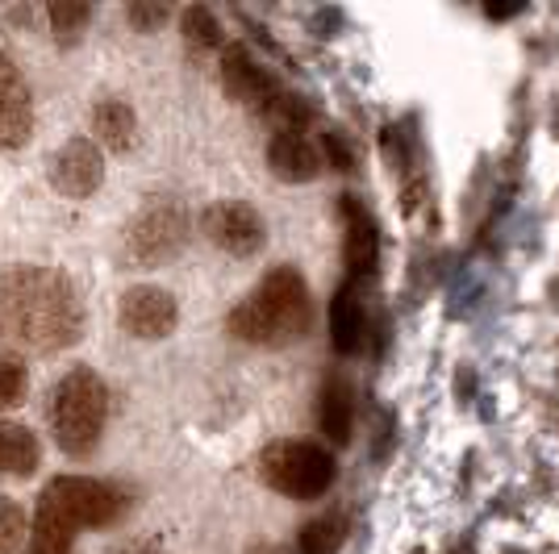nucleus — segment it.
<instances>
[{
  "label": "nucleus",
  "instance_id": "nucleus-23",
  "mask_svg": "<svg viewBox=\"0 0 559 554\" xmlns=\"http://www.w3.org/2000/svg\"><path fill=\"white\" fill-rule=\"evenodd\" d=\"M25 542V513L17 501L0 496V554H17Z\"/></svg>",
  "mask_w": 559,
  "mask_h": 554
},
{
  "label": "nucleus",
  "instance_id": "nucleus-5",
  "mask_svg": "<svg viewBox=\"0 0 559 554\" xmlns=\"http://www.w3.org/2000/svg\"><path fill=\"white\" fill-rule=\"evenodd\" d=\"M259 475L263 484L293 496V501H318L334 484V455L318 442L280 438L259 455Z\"/></svg>",
  "mask_w": 559,
  "mask_h": 554
},
{
  "label": "nucleus",
  "instance_id": "nucleus-10",
  "mask_svg": "<svg viewBox=\"0 0 559 554\" xmlns=\"http://www.w3.org/2000/svg\"><path fill=\"white\" fill-rule=\"evenodd\" d=\"M34 134V100L13 55L0 50V146H22Z\"/></svg>",
  "mask_w": 559,
  "mask_h": 554
},
{
  "label": "nucleus",
  "instance_id": "nucleus-26",
  "mask_svg": "<svg viewBox=\"0 0 559 554\" xmlns=\"http://www.w3.org/2000/svg\"><path fill=\"white\" fill-rule=\"evenodd\" d=\"M259 554H297V551H288V546H267V551H259Z\"/></svg>",
  "mask_w": 559,
  "mask_h": 554
},
{
  "label": "nucleus",
  "instance_id": "nucleus-12",
  "mask_svg": "<svg viewBox=\"0 0 559 554\" xmlns=\"http://www.w3.org/2000/svg\"><path fill=\"white\" fill-rule=\"evenodd\" d=\"M267 167L276 171L284 184H309L322 171L318 146L305 138L301 130H276L267 138Z\"/></svg>",
  "mask_w": 559,
  "mask_h": 554
},
{
  "label": "nucleus",
  "instance_id": "nucleus-22",
  "mask_svg": "<svg viewBox=\"0 0 559 554\" xmlns=\"http://www.w3.org/2000/svg\"><path fill=\"white\" fill-rule=\"evenodd\" d=\"M71 542H75V533L68 526H59V521L34 513V533H29L25 554H71Z\"/></svg>",
  "mask_w": 559,
  "mask_h": 554
},
{
  "label": "nucleus",
  "instance_id": "nucleus-25",
  "mask_svg": "<svg viewBox=\"0 0 559 554\" xmlns=\"http://www.w3.org/2000/svg\"><path fill=\"white\" fill-rule=\"evenodd\" d=\"M326 159L338 171H355V159H350V146L343 142V134H326Z\"/></svg>",
  "mask_w": 559,
  "mask_h": 554
},
{
  "label": "nucleus",
  "instance_id": "nucleus-24",
  "mask_svg": "<svg viewBox=\"0 0 559 554\" xmlns=\"http://www.w3.org/2000/svg\"><path fill=\"white\" fill-rule=\"evenodd\" d=\"M126 17H130L134 29H142V34H155L159 25H167L171 9H167V4H151V0H134V4L126 9Z\"/></svg>",
  "mask_w": 559,
  "mask_h": 554
},
{
  "label": "nucleus",
  "instance_id": "nucleus-6",
  "mask_svg": "<svg viewBox=\"0 0 559 554\" xmlns=\"http://www.w3.org/2000/svg\"><path fill=\"white\" fill-rule=\"evenodd\" d=\"M188 233H192L188 208L171 196H155L126 233V258L139 267H164L188 246Z\"/></svg>",
  "mask_w": 559,
  "mask_h": 554
},
{
  "label": "nucleus",
  "instance_id": "nucleus-13",
  "mask_svg": "<svg viewBox=\"0 0 559 554\" xmlns=\"http://www.w3.org/2000/svg\"><path fill=\"white\" fill-rule=\"evenodd\" d=\"M364 338H368V313L359 301V284L347 279L330 301V347H334V354L350 359L364 350Z\"/></svg>",
  "mask_w": 559,
  "mask_h": 554
},
{
  "label": "nucleus",
  "instance_id": "nucleus-14",
  "mask_svg": "<svg viewBox=\"0 0 559 554\" xmlns=\"http://www.w3.org/2000/svg\"><path fill=\"white\" fill-rule=\"evenodd\" d=\"M343 217H347V272L350 279H359L380 258V233H376L372 213L359 205V196H343Z\"/></svg>",
  "mask_w": 559,
  "mask_h": 554
},
{
  "label": "nucleus",
  "instance_id": "nucleus-20",
  "mask_svg": "<svg viewBox=\"0 0 559 554\" xmlns=\"http://www.w3.org/2000/svg\"><path fill=\"white\" fill-rule=\"evenodd\" d=\"M29 388V371L25 359L13 350H0V409H17Z\"/></svg>",
  "mask_w": 559,
  "mask_h": 554
},
{
  "label": "nucleus",
  "instance_id": "nucleus-9",
  "mask_svg": "<svg viewBox=\"0 0 559 554\" xmlns=\"http://www.w3.org/2000/svg\"><path fill=\"white\" fill-rule=\"evenodd\" d=\"M105 180V162H100V146L93 138H68L55 159H50V184L55 192H63L71 201L93 196Z\"/></svg>",
  "mask_w": 559,
  "mask_h": 554
},
{
  "label": "nucleus",
  "instance_id": "nucleus-8",
  "mask_svg": "<svg viewBox=\"0 0 559 554\" xmlns=\"http://www.w3.org/2000/svg\"><path fill=\"white\" fill-rule=\"evenodd\" d=\"M176 322H180V304L159 284H139V288H130L121 297V304H117V325L130 338H142V342L167 338L176 329Z\"/></svg>",
  "mask_w": 559,
  "mask_h": 554
},
{
  "label": "nucleus",
  "instance_id": "nucleus-3",
  "mask_svg": "<svg viewBox=\"0 0 559 554\" xmlns=\"http://www.w3.org/2000/svg\"><path fill=\"white\" fill-rule=\"evenodd\" d=\"M105 417L109 388L93 368H71L68 375H59L50 393V430L59 450H68L71 459H88L105 434Z\"/></svg>",
  "mask_w": 559,
  "mask_h": 554
},
{
  "label": "nucleus",
  "instance_id": "nucleus-7",
  "mask_svg": "<svg viewBox=\"0 0 559 554\" xmlns=\"http://www.w3.org/2000/svg\"><path fill=\"white\" fill-rule=\"evenodd\" d=\"M201 230H205V238L217 251L234 254V258H251L267 242V226H263L259 208L247 205V201H217V205H210L205 217H201Z\"/></svg>",
  "mask_w": 559,
  "mask_h": 554
},
{
  "label": "nucleus",
  "instance_id": "nucleus-17",
  "mask_svg": "<svg viewBox=\"0 0 559 554\" xmlns=\"http://www.w3.org/2000/svg\"><path fill=\"white\" fill-rule=\"evenodd\" d=\"M43 446L34 438V430H25L17 421H0V475L9 480H25L38 471Z\"/></svg>",
  "mask_w": 559,
  "mask_h": 554
},
{
  "label": "nucleus",
  "instance_id": "nucleus-18",
  "mask_svg": "<svg viewBox=\"0 0 559 554\" xmlns=\"http://www.w3.org/2000/svg\"><path fill=\"white\" fill-rule=\"evenodd\" d=\"M180 29H185V43L192 50H217L226 43L222 22L213 17V9H205V4H188L185 13H180Z\"/></svg>",
  "mask_w": 559,
  "mask_h": 554
},
{
  "label": "nucleus",
  "instance_id": "nucleus-2",
  "mask_svg": "<svg viewBox=\"0 0 559 554\" xmlns=\"http://www.w3.org/2000/svg\"><path fill=\"white\" fill-rule=\"evenodd\" d=\"M309 322H313L309 284L297 267L280 263L259 279L247 301H238L230 313V334L251 347H288L309 334Z\"/></svg>",
  "mask_w": 559,
  "mask_h": 554
},
{
  "label": "nucleus",
  "instance_id": "nucleus-15",
  "mask_svg": "<svg viewBox=\"0 0 559 554\" xmlns=\"http://www.w3.org/2000/svg\"><path fill=\"white\" fill-rule=\"evenodd\" d=\"M93 134L105 150L126 155L139 142V113L126 100H100L93 109Z\"/></svg>",
  "mask_w": 559,
  "mask_h": 554
},
{
  "label": "nucleus",
  "instance_id": "nucleus-1",
  "mask_svg": "<svg viewBox=\"0 0 559 554\" xmlns=\"http://www.w3.org/2000/svg\"><path fill=\"white\" fill-rule=\"evenodd\" d=\"M84 304L63 272L55 267H9L0 276V342L13 350H55L80 342Z\"/></svg>",
  "mask_w": 559,
  "mask_h": 554
},
{
  "label": "nucleus",
  "instance_id": "nucleus-21",
  "mask_svg": "<svg viewBox=\"0 0 559 554\" xmlns=\"http://www.w3.org/2000/svg\"><path fill=\"white\" fill-rule=\"evenodd\" d=\"M88 22H93V9L80 4V0H55L50 4V29H55L59 43H75Z\"/></svg>",
  "mask_w": 559,
  "mask_h": 554
},
{
  "label": "nucleus",
  "instance_id": "nucleus-4",
  "mask_svg": "<svg viewBox=\"0 0 559 554\" xmlns=\"http://www.w3.org/2000/svg\"><path fill=\"white\" fill-rule=\"evenodd\" d=\"M126 492L117 484L93 480V475H55L38 496V517H50L59 526L75 530H100L114 526L126 513Z\"/></svg>",
  "mask_w": 559,
  "mask_h": 554
},
{
  "label": "nucleus",
  "instance_id": "nucleus-19",
  "mask_svg": "<svg viewBox=\"0 0 559 554\" xmlns=\"http://www.w3.org/2000/svg\"><path fill=\"white\" fill-rule=\"evenodd\" d=\"M343 530H347V521H343L338 513L313 517V521L297 533V554H334L343 546Z\"/></svg>",
  "mask_w": 559,
  "mask_h": 554
},
{
  "label": "nucleus",
  "instance_id": "nucleus-16",
  "mask_svg": "<svg viewBox=\"0 0 559 554\" xmlns=\"http://www.w3.org/2000/svg\"><path fill=\"white\" fill-rule=\"evenodd\" d=\"M318 421H322V434L334 446H347L350 425H355V393L343 375H330L322 384V405H318Z\"/></svg>",
  "mask_w": 559,
  "mask_h": 554
},
{
  "label": "nucleus",
  "instance_id": "nucleus-11",
  "mask_svg": "<svg viewBox=\"0 0 559 554\" xmlns=\"http://www.w3.org/2000/svg\"><path fill=\"white\" fill-rule=\"evenodd\" d=\"M222 84H226V93H230L234 100H242V105H263V109L280 96L272 71L263 68L259 59H251L247 47L222 50Z\"/></svg>",
  "mask_w": 559,
  "mask_h": 554
}]
</instances>
